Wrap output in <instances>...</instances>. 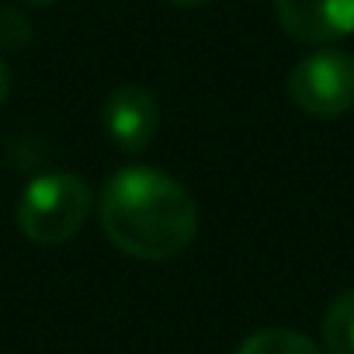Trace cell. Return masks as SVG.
I'll return each instance as SVG.
<instances>
[{
  "instance_id": "obj_1",
  "label": "cell",
  "mask_w": 354,
  "mask_h": 354,
  "mask_svg": "<svg viewBox=\"0 0 354 354\" xmlns=\"http://www.w3.org/2000/svg\"><path fill=\"white\" fill-rule=\"evenodd\" d=\"M108 240L136 261H174L198 233V205L177 177L153 167L115 170L97 198Z\"/></svg>"
},
{
  "instance_id": "obj_2",
  "label": "cell",
  "mask_w": 354,
  "mask_h": 354,
  "mask_svg": "<svg viewBox=\"0 0 354 354\" xmlns=\"http://www.w3.org/2000/svg\"><path fill=\"white\" fill-rule=\"evenodd\" d=\"M91 212V188L80 174H42L18 198V230L39 247L70 243Z\"/></svg>"
},
{
  "instance_id": "obj_3",
  "label": "cell",
  "mask_w": 354,
  "mask_h": 354,
  "mask_svg": "<svg viewBox=\"0 0 354 354\" xmlns=\"http://www.w3.org/2000/svg\"><path fill=\"white\" fill-rule=\"evenodd\" d=\"M288 97L313 118H337L354 108V56L344 49H316L288 73Z\"/></svg>"
},
{
  "instance_id": "obj_4",
  "label": "cell",
  "mask_w": 354,
  "mask_h": 354,
  "mask_svg": "<svg viewBox=\"0 0 354 354\" xmlns=\"http://www.w3.org/2000/svg\"><path fill=\"white\" fill-rule=\"evenodd\" d=\"M281 28L302 46H333L354 35V0H274Z\"/></svg>"
},
{
  "instance_id": "obj_5",
  "label": "cell",
  "mask_w": 354,
  "mask_h": 354,
  "mask_svg": "<svg viewBox=\"0 0 354 354\" xmlns=\"http://www.w3.org/2000/svg\"><path fill=\"white\" fill-rule=\"evenodd\" d=\"M101 122H104L108 139L122 153H142L160 129V104L146 87L125 84L108 94Z\"/></svg>"
},
{
  "instance_id": "obj_6",
  "label": "cell",
  "mask_w": 354,
  "mask_h": 354,
  "mask_svg": "<svg viewBox=\"0 0 354 354\" xmlns=\"http://www.w3.org/2000/svg\"><path fill=\"white\" fill-rule=\"evenodd\" d=\"M323 354H354V288L330 299L319 323Z\"/></svg>"
},
{
  "instance_id": "obj_7",
  "label": "cell",
  "mask_w": 354,
  "mask_h": 354,
  "mask_svg": "<svg viewBox=\"0 0 354 354\" xmlns=\"http://www.w3.org/2000/svg\"><path fill=\"white\" fill-rule=\"evenodd\" d=\"M236 354H323L319 344H313L306 333L285 330V326H271V330H257L250 333Z\"/></svg>"
},
{
  "instance_id": "obj_8",
  "label": "cell",
  "mask_w": 354,
  "mask_h": 354,
  "mask_svg": "<svg viewBox=\"0 0 354 354\" xmlns=\"http://www.w3.org/2000/svg\"><path fill=\"white\" fill-rule=\"evenodd\" d=\"M32 42V25L18 11H0V49H25Z\"/></svg>"
},
{
  "instance_id": "obj_9",
  "label": "cell",
  "mask_w": 354,
  "mask_h": 354,
  "mask_svg": "<svg viewBox=\"0 0 354 354\" xmlns=\"http://www.w3.org/2000/svg\"><path fill=\"white\" fill-rule=\"evenodd\" d=\"M8 94H11V73H8V63L0 59V104L8 101Z\"/></svg>"
},
{
  "instance_id": "obj_10",
  "label": "cell",
  "mask_w": 354,
  "mask_h": 354,
  "mask_svg": "<svg viewBox=\"0 0 354 354\" xmlns=\"http://www.w3.org/2000/svg\"><path fill=\"white\" fill-rule=\"evenodd\" d=\"M170 4H177V8H205V4H212V0H170Z\"/></svg>"
},
{
  "instance_id": "obj_11",
  "label": "cell",
  "mask_w": 354,
  "mask_h": 354,
  "mask_svg": "<svg viewBox=\"0 0 354 354\" xmlns=\"http://www.w3.org/2000/svg\"><path fill=\"white\" fill-rule=\"evenodd\" d=\"M28 4H53V0H28Z\"/></svg>"
}]
</instances>
